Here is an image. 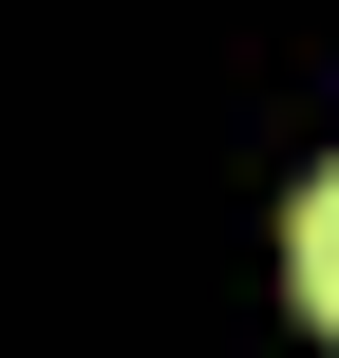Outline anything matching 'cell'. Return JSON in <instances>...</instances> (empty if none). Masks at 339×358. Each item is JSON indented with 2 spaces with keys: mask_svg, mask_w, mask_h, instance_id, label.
<instances>
[{
  "mask_svg": "<svg viewBox=\"0 0 339 358\" xmlns=\"http://www.w3.org/2000/svg\"><path fill=\"white\" fill-rule=\"evenodd\" d=\"M283 283H302V321L339 340V170H302V208H283Z\"/></svg>",
  "mask_w": 339,
  "mask_h": 358,
  "instance_id": "1",
  "label": "cell"
}]
</instances>
